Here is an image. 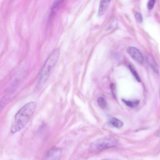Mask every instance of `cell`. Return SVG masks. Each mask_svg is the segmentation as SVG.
<instances>
[{
    "label": "cell",
    "mask_w": 160,
    "mask_h": 160,
    "mask_svg": "<svg viewBox=\"0 0 160 160\" xmlns=\"http://www.w3.org/2000/svg\"><path fill=\"white\" fill-rule=\"evenodd\" d=\"M111 0H101L98 12L99 16L103 15L107 10Z\"/></svg>",
    "instance_id": "cell-6"
},
{
    "label": "cell",
    "mask_w": 160,
    "mask_h": 160,
    "mask_svg": "<svg viewBox=\"0 0 160 160\" xmlns=\"http://www.w3.org/2000/svg\"><path fill=\"white\" fill-rule=\"evenodd\" d=\"M155 0H149L147 3V8L149 10H151L153 8Z\"/></svg>",
    "instance_id": "cell-14"
},
{
    "label": "cell",
    "mask_w": 160,
    "mask_h": 160,
    "mask_svg": "<svg viewBox=\"0 0 160 160\" xmlns=\"http://www.w3.org/2000/svg\"><path fill=\"white\" fill-rule=\"evenodd\" d=\"M156 134L157 136L160 137V129L156 132Z\"/></svg>",
    "instance_id": "cell-16"
},
{
    "label": "cell",
    "mask_w": 160,
    "mask_h": 160,
    "mask_svg": "<svg viewBox=\"0 0 160 160\" xmlns=\"http://www.w3.org/2000/svg\"><path fill=\"white\" fill-rule=\"evenodd\" d=\"M62 150L60 148L53 146L45 153L42 159L48 160H58L60 158Z\"/></svg>",
    "instance_id": "cell-4"
},
{
    "label": "cell",
    "mask_w": 160,
    "mask_h": 160,
    "mask_svg": "<svg viewBox=\"0 0 160 160\" xmlns=\"http://www.w3.org/2000/svg\"><path fill=\"white\" fill-rule=\"evenodd\" d=\"M36 107L34 102L24 105L15 116L11 128V132L15 133L20 131L28 123L35 111Z\"/></svg>",
    "instance_id": "cell-1"
},
{
    "label": "cell",
    "mask_w": 160,
    "mask_h": 160,
    "mask_svg": "<svg viewBox=\"0 0 160 160\" xmlns=\"http://www.w3.org/2000/svg\"><path fill=\"white\" fill-rule=\"evenodd\" d=\"M126 51L129 55L135 60L140 63H142L143 62V56L138 48L133 47H130L127 48Z\"/></svg>",
    "instance_id": "cell-5"
},
{
    "label": "cell",
    "mask_w": 160,
    "mask_h": 160,
    "mask_svg": "<svg viewBox=\"0 0 160 160\" xmlns=\"http://www.w3.org/2000/svg\"><path fill=\"white\" fill-rule=\"evenodd\" d=\"M148 61L150 66L156 73H158V70L157 64L154 59L151 56L148 57Z\"/></svg>",
    "instance_id": "cell-9"
},
{
    "label": "cell",
    "mask_w": 160,
    "mask_h": 160,
    "mask_svg": "<svg viewBox=\"0 0 160 160\" xmlns=\"http://www.w3.org/2000/svg\"><path fill=\"white\" fill-rule=\"evenodd\" d=\"M128 67L130 70L133 74L134 76L137 81L138 82H141L140 78L138 73L136 71V70L134 69L133 67L131 65H129Z\"/></svg>",
    "instance_id": "cell-12"
},
{
    "label": "cell",
    "mask_w": 160,
    "mask_h": 160,
    "mask_svg": "<svg viewBox=\"0 0 160 160\" xmlns=\"http://www.w3.org/2000/svg\"><path fill=\"white\" fill-rule=\"evenodd\" d=\"M110 123L117 128H120L123 125V122L119 119L114 117H111L109 119Z\"/></svg>",
    "instance_id": "cell-8"
},
{
    "label": "cell",
    "mask_w": 160,
    "mask_h": 160,
    "mask_svg": "<svg viewBox=\"0 0 160 160\" xmlns=\"http://www.w3.org/2000/svg\"><path fill=\"white\" fill-rule=\"evenodd\" d=\"M110 88L114 96H115V87L112 83H111L110 85Z\"/></svg>",
    "instance_id": "cell-15"
},
{
    "label": "cell",
    "mask_w": 160,
    "mask_h": 160,
    "mask_svg": "<svg viewBox=\"0 0 160 160\" xmlns=\"http://www.w3.org/2000/svg\"><path fill=\"white\" fill-rule=\"evenodd\" d=\"M64 0H56L53 3L50 12V18L51 19L52 18L57 11L59 9L60 6L63 3Z\"/></svg>",
    "instance_id": "cell-7"
},
{
    "label": "cell",
    "mask_w": 160,
    "mask_h": 160,
    "mask_svg": "<svg viewBox=\"0 0 160 160\" xmlns=\"http://www.w3.org/2000/svg\"><path fill=\"white\" fill-rule=\"evenodd\" d=\"M97 102L99 107L102 109L105 108L107 106V102L102 97H100L97 99Z\"/></svg>",
    "instance_id": "cell-11"
},
{
    "label": "cell",
    "mask_w": 160,
    "mask_h": 160,
    "mask_svg": "<svg viewBox=\"0 0 160 160\" xmlns=\"http://www.w3.org/2000/svg\"><path fill=\"white\" fill-rule=\"evenodd\" d=\"M135 18L136 21L138 23H141L142 20L141 14L138 12H137L135 14Z\"/></svg>",
    "instance_id": "cell-13"
},
{
    "label": "cell",
    "mask_w": 160,
    "mask_h": 160,
    "mask_svg": "<svg viewBox=\"0 0 160 160\" xmlns=\"http://www.w3.org/2000/svg\"><path fill=\"white\" fill-rule=\"evenodd\" d=\"M117 139L112 136L101 138L92 142L90 147L92 152H99L115 147L117 144Z\"/></svg>",
    "instance_id": "cell-3"
},
{
    "label": "cell",
    "mask_w": 160,
    "mask_h": 160,
    "mask_svg": "<svg viewBox=\"0 0 160 160\" xmlns=\"http://www.w3.org/2000/svg\"><path fill=\"white\" fill-rule=\"evenodd\" d=\"M60 51L58 49L54 50L49 56L39 73L38 84L42 86L47 82L59 58Z\"/></svg>",
    "instance_id": "cell-2"
},
{
    "label": "cell",
    "mask_w": 160,
    "mask_h": 160,
    "mask_svg": "<svg viewBox=\"0 0 160 160\" xmlns=\"http://www.w3.org/2000/svg\"><path fill=\"white\" fill-rule=\"evenodd\" d=\"M122 102L127 106L131 108L136 107L139 104V102L137 100L134 101L127 100L122 99Z\"/></svg>",
    "instance_id": "cell-10"
}]
</instances>
